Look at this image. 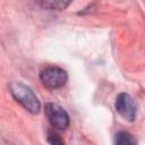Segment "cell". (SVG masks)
Here are the masks:
<instances>
[{
    "label": "cell",
    "mask_w": 145,
    "mask_h": 145,
    "mask_svg": "<svg viewBox=\"0 0 145 145\" xmlns=\"http://www.w3.org/2000/svg\"><path fill=\"white\" fill-rule=\"evenodd\" d=\"M41 7L50 10H63L66 9L71 0H35Z\"/></svg>",
    "instance_id": "cell-5"
},
{
    "label": "cell",
    "mask_w": 145,
    "mask_h": 145,
    "mask_svg": "<svg viewBox=\"0 0 145 145\" xmlns=\"http://www.w3.org/2000/svg\"><path fill=\"white\" fill-rule=\"evenodd\" d=\"M48 142H49L50 144H63V140H62L57 134H53V133H49Z\"/></svg>",
    "instance_id": "cell-7"
},
{
    "label": "cell",
    "mask_w": 145,
    "mask_h": 145,
    "mask_svg": "<svg viewBox=\"0 0 145 145\" xmlns=\"http://www.w3.org/2000/svg\"><path fill=\"white\" fill-rule=\"evenodd\" d=\"M116 144H119V145H134V144H136V139L129 133L120 131L116 136Z\"/></svg>",
    "instance_id": "cell-6"
},
{
    "label": "cell",
    "mask_w": 145,
    "mask_h": 145,
    "mask_svg": "<svg viewBox=\"0 0 145 145\" xmlns=\"http://www.w3.org/2000/svg\"><path fill=\"white\" fill-rule=\"evenodd\" d=\"M40 79L45 87L56 89L62 87L66 84L68 76L62 68L57 66H51V67H46L41 71Z\"/></svg>",
    "instance_id": "cell-2"
},
{
    "label": "cell",
    "mask_w": 145,
    "mask_h": 145,
    "mask_svg": "<svg viewBox=\"0 0 145 145\" xmlns=\"http://www.w3.org/2000/svg\"><path fill=\"white\" fill-rule=\"evenodd\" d=\"M116 110L118 111V113L120 116H122L125 119L133 121L135 120L136 117V112H137V106L136 103L134 102V100L131 99V96L127 93H120L117 96L116 100Z\"/></svg>",
    "instance_id": "cell-4"
},
{
    "label": "cell",
    "mask_w": 145,
    "mask_h": 145,
    "mask_svg": "<svg viewBox=\"0 0 145 145\" xmlns=\"http://www.w3.org/2000/svg\"><path fill=\"white\" fill-rule=\"evenodd\" d=\"M45 114L49 122L52 127L59 130H66L69 127L70 120L67 111L57 103H46L45 104Z\"/></svg>",
    "instance_id": "cell-3"
},
{
    "label": "cell",
    "mask_w": 145,
    "mask_h": 145,
    "mask_svg": "<svg viewBox=\"0 0 145 145\" xmlns=\"http://www.w3.org/2000/svg\"><path fill=\"white\" fill-rule=\"evenodd\" d=\"M9 88L12 97L19 104H22L28 112L33 114H36L40 112L41 103L36 97V95L34 94V92L28 86H26L20 82H12L10 83Z\"/></svg>",
    "instance_id": "cell-1"
}]
</instances>
